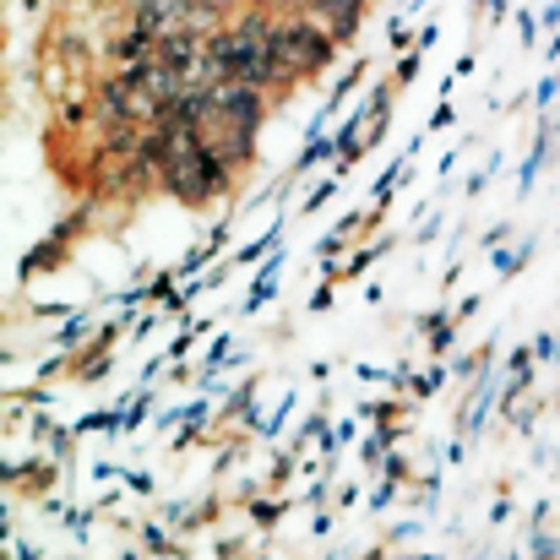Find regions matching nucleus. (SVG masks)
Masks as SVG:
<instances>
[{
  "mask_svg": "<svg viewBox=\"0 0 560 560\" xmlns=\"http://www.w3.org/2000/svg\"><path fill=\"white\" fill-rule=\"evenodd\" d=\"M207 71L218 82H272L278 71V27L267 22H240L234 33H218L207 44Z\"/></svg>",
  "mask_w": 560,
  "mask_h": 560,
  "instance_id": "1",
  "label": "nucleus"
},
{
  "mask_svg": "<svg viewBox=\"0 0 560 560\" xmlns=\"http://www.w3.org/2000/svg\"><path fill=\"white\" fill-rule=\"evenodd\" d=\"M327 55H332V38H327L322 27H311V22L278 27V71H283V77L316 71V66H327Z\"/></svg>",
  "mask_w": 560,
  "mask_h": 560,
  "instance_id": "2",
  "label": "nucleus"
}]
</instances>
